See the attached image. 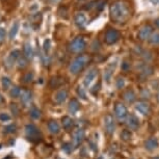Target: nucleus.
<instances>
[{"label": "nucleus", "mask_w": 159, "mask_h": 159, "mask_svg": "<svg viewBox=\"0 0 159 159\" xmlns=\"http://www.w3.org/2000/svg\"><path fill=\"white\" fill-rule=\"evenodd\" d=\"M126 123H127V127L130 129V130L135 131L139 127V121L134 115L128 116L127 120H126Z\"/></svg>", "instance_id": "obj_13"}, {"label": "nucleus", "mask_w": 159, "mask_h": 159, "mask_svg": "<svg viewBox=\"0 0 159 159\" xmlns=\"http://www.w3.org/2000/svg\"><path fill=\"white\" fill-rule=\"evenodd\" d=\"M153 159H159V157H156V158H153Z\"/></svg>", "instance_id": "obj_44"}, {"label": "nucleus", "mask_w": 159, "mask_h": 159, "mask_svg": "<svg viewBox=\"0 0 159 159\" xmlns=\"http://www.w3.org/2000/svg\"><path fill=\"white\" fill-rule=\"evenodd\" d=\"M24 55L27 59H31L34 57V49L29 43H26L24 45Z\"/></svg>", "instance_id": "obj_22"}, {"label": "nucleus", "mask_w": 159, "mask_h": 159, "mask_svg": "<svg viewBox=\"0 0 159 159\" xmlns=\"http://www.w3.org/2000/svg\"><path fill=\"white\" fill-rule=\"evenodd\" d=\"M11 120V116L8 113H5V112H2L0 113V121L1 122H8Z\"/></svg>", "instance_id": "obj_34"}, {"label": "nucleus", "mask_w": 159, "mask_h": 159, "mask_svg": "<svg viewBox=\"0 0 159 159\" xmlns=\"http://www.w3.org/2000/svg\"><path fill=\"white\" fill-rule=\"evenodd\" d=\"M68 98V92L65 89H59L58 92H56V94L54 95V102L56 104H62L64 102L67 100Z\"/></svg>", "instance_id": "obj_16"}, {"label": "nucleus", "mask_w": 159, "mask_h": 159, "mask_svg": "<svg viewBox=\"0 0 159 159\" xmlns=\"http://www.w3.org/2000/svg\"><path fill=\"white\" fill-rule=\"evenodd\" d=\"M48 129L52 134H58L59 131H61V126L56 121H50L48 123Z\"/></svg>", "instance_id": "obj_19"}, {"label": "nucleus", "mask_w": 159, "mask_h": 159, "mask_svg": "<svg viewBox=\"0 0 159 159\" xmlns=\"http://www.w3.org/2000/svg\"><path fill=\"white\" fill-rule=\"evenodd\" d=\"M149 41L152 45H159V31L153 32L151 38L149 39Z\"/></svg>", "instance_id": "obj_25"}, {"label": "nucleus", "mask_w": 159, "mask_h": 159, "mask_svg": "<svg viewBox=\"0 0 159 159\" xmlns=\"http://www.w3.org/2000/svg\"><path fill=\"white\" fill-rule=\"evenodd\" d=\"M57 159H62V158H57Z\"/></svg>", "instance_id": "obj_45"}, {"label": "nucleus", "mask_w": 159, "mask_h": 159, "mask_svg": "<svg viewBox=\"0 0 159 159\" xmlns=\"http://www.w3.org/2000/svg\"><path fill=\"white\" fill-rule=\"evenodd\" d=\"M21 93H22V89L19 86H13L10 91V96L11 98H19L21 96Z\"/></svg>", "instance_id": "obj_24"}, {"label": "nucleus", "mask_w": 159, "mask_h": 159, "mask_svg": "<svg viewBox=\"0 0 159 159\" xmlns=\"http://www.w3.org/2000/svg\"><path fill=\"white\" fill-rule=\"evenodd\" d=\"M2 101H3V98H2V96L1 95H0V103H1V102Z\"/></svg>", "instance_id": "obj_42"}, {"label": "nucleus", "mask_w": 159, "mask_h": 159, "mask_svg": "<svg viewBox=\"0 0 159 159\" xmlns=\"http://www.w3.org/2000/svg\"><path fill=\"white\" fill-rule=\"evenodd\" d=\"M72 147H73V145L72 143H65L64 146H62V149L65 150L66 152H71L72 151Z\"/></svg>", "instance_id": "obj_38"}, {"label": "nucleus", "mask_w": 159, "mask_h": 159, "mask_svg": "<svg viewBox=\"0 0 159 159\" xmlns=\"http://www.w3.org/2000/svg\"><path fill=\"white\" fill-rule=\"evenodd\" d=\"M11 110L14 112V115H15V116H18V115H19V108H18L17 104H11Z\"/></svg>", "instance_id": "obj_39"}, {"label": "nucleus", "mask_w": 159, "mask_h": 159, "mask_svg": "<svg viewBox=\"0 0 159 159\" xmlns=\"http://www.w3.org/2000/svg\"><path fill=\"white\" fill-rule=\"evenodd\" d=\"M110 16L111 19L116 23H122L127 20L129 16V11L127 7L121 1L115 2L110 7Z\"/></svg>", "instance_id": "obj_1"}, {"label": "nucleus", "mask_w": 159, "mask_h": 159, "mask_svg": "<svg viewBox=\"0 0 159 159\" xmlns=\"http://www.w3.org/2000/svg\"><path fill=\"white\" fill-rule=\"evenodd\" d=\"M83 139H84V131L82 129H77L73 133V143L72 145H73L74 148H77V147L81 145Z\"/></svg>", "instance_id": "obj_11"}, {"label": "nucleus", "mask_w": 159, "mask_h": 159, "mask_svg": "<svg viewBox=\"0 0 159 159\" xmlns=\"http://www.w3.org/2000/svg\"><path fill=\"white\" fill-rule=\"evenodd\" d=\"M85 48H86V42L84 40V38L77 37L71 42L69 49L73 53H80V52H82Z\"/></svg>", "instance_id": "obj_4"}, {"label": "nucleus", "mask_w": 159, "mask_h": 159, "mask_svg": "<svg viewBox=\"0 0 159 159\" xmlns=\"http://www.w3.org/2000/svg\"><path fill=\"white\" fill-rule=\"evenodd\" d=\"M69 111H70L72 115H75L78 110L80 108V105H79V102H78L76 99H72L70 101V103H69Z\"/></svg>", "instance_id": "obj_20"}, {"label": "nucleus", "mask_w": 159, "mask_h": 159, "mask_svg": "<svg viewBox=\"0 0 159 159\" xmlns=\"http://www.w3.org/2000/svg\"><path fill=\"white\" fill-rule=\"evenodd\" d=\"M74 22L75 24L78 26V27L82 28L84 27L88 23V18H86V15L84 13H78L76 14V16L74 18Z\"/></svg>", "instance_id": "obj_15"}, {"label": "nucleus", "mask_w": 159, "mask_h": 159, "mask_svg": "<svg viewBox=\"0 0 159 159\" xmlns=\"http://www.w3.org/2000/svg\"><path fill=\"white\" fill-rule=\"evenodd\" d=\"M153 34V28L151 25L147 24V25H143L142 28L139 29V38L140 41H146L149 40L151 38V35Z\"/></svg>", "instance_id": "obj_8"}, {"label": "nucleus", "mask_w": 159, "mask_h": 159, "mask_svg": "<svg viewBox=\"0 0 159 159\" xmlns=\"http://www.w3.org/2000/svg\"><path fill=\"white\" fill-rule=\"evenodd\" d=\"M43 49H44L45 54H46V56H47V53L49 52V50H50V40H49V39H47V40H45V42H44V46H43Z\"/></svg>", "instance_id": "obj_33"}, {"label": "nucleus", "mask_w": 159, "mask_h": 159, "mask_svg": "<svg viewBox=\"0 0 159 159\" xmlns=\"http://www.w3.org/2000/svg\"><path fill=\"white\" fill-rule=\"evenodd\" d=\"M127 67H128V64L127 62H124V65H123V69H127Z\"/></svg>", "instance_id": "obj_41"}, {"label": "nucleus", "mask_w": 159, "mask_h": 159, "mask_svg": "<svg viewBox=\"0 0 159 159\" xmlns=\"http://www.w3.org/2000/svg\"><path fill=\"white\" fill-rule=\"evenodd\" d=\"M16 129H17L16 125H15V124H11V125H8V126H7V127L4 128V133H7V134L14 133V132L16 131Z\"/></svg>", "instance_id": "obj_32"}, {"label": "nucleus", "mask_w": 159, "mask_h": 159, "mask_svg": "<svg viewBox=\"0 0 159 159\" xmlns=\"http://www.w3.org/2000/svg\"><path fill=\"white\" fill-rule=\"evenodd\" d=\"M1 84H2V88H3L4 89H8L11 85V80L8 77H2Z\"/></svg>", "instance_id": "obj_26"}, {"label": "nucleus", "mask_w": 159, "mask_h": 159, "mask_svg": "<svg viewBox=\"0 0 159 159\" xmlns=\"http://www.w3.org/2000/svg\"><path fill=\"white\" fill-rule=\"evenodd\" d=\"M155 25L157 26V27H159V18H157V19L155 20Z\"/></svg>", "instance_id": "obj_40"}, {"label": "nucleus", "mask_w": 159, "mask_h": 159, "mask_svg": "<svg viewBox=\"0 0 159 159\" xmlns=\"http://www.w3.org/2000/svg\"><path fill=\"white\" fill-rule=\"evenodd\" d=\"M123 98H124V100L126 102H128V103H133V102L136 100V95L133 89H127V91L123 94Z\"/></svg>", "instance_id": "obj_18"}, {"label": "nucleus", "mask_w": 159, "mask_h": 159, "mask_svg": "<svg viewBox=\"0 0 159 159\" xmlns=\"http://www.w3.org/2000/svg\"><path fill=\"white\" fill-rule=\"evenodd\" d=\"M124 85H125V80H124V78L119 77V78H118V80H116V88H118L119 89H121L122 88H124Z\"/></svg>", "instance_id": "obj_35"}, {"label": "nucleus", "mask_w": 159, "mask_h": 159, "mask_svg": "<svg viewBox=\"0 0 159 159\" xmlns=\"http://www.w3.org/2000/svg\"><path fill=\"white\" fill-rule=\"evenodd\" d=\"M20 54H21V52H20V50H18V49H15L13 51H11V53L7 55V59H5V66H7V68L13 67L15 62L19 59Z\"/></svg>", "instance_id": "obj_9"}, {"label": "nucleus", "mask_w": 159, "mask_h": 159, "mask_svg": "<svg viewBox=\"0 0 159 159\" xmlns=\"http://www.w3.org/2000/svg\"><path fill=\"white\" fill-rule=\"evenodd\" d=\"M20 99H21V103H22L24 106H28V105L31 103V100H32L31 92L28 91V89H22Z\"/></svg>", "instance_id": "obj_14"}, {"label": "nucleus", "mask_w": 159, "mask_h": 159, "mask_svg": "<svg viewBox=\"0 0 159 159\" xmlns=\"http://www.w3.org/2000/svg\"><path fill=\"white\" fill-rule=\"evenodd\" d=\"M61 123H62V127H64L66 130H69V129H71L72 126H73L74 121L70 118V116H64V118H62Z\"/></svg>", "instance_id": "obj_23"}, {"label": "nucleus", "mask_w": 159, "mask_h": 159, "mask_svg": "<svg viewBox=\"0 0 159 159\" xmlns=\"http://www.w3.org/2000/svg\"><path fill=\"white\" fill-rule=\"evenodd\" d=\"M121 137L123 140H125V142H128V140L131 139V132L129 130H124L121 133Z\"/></svg>", "instance_id": "obj_31"}, {"label": "nucleus", "mask_w": 159, "mask_h": 159, "mask_svg": "<svg viewBox=\"0 0 159 159\" xmlns=\"http://www.w3.org/2000/svg\"><path fill=\"white\" fill-rule=\"evenodd\" d=\"M104 127L107 134L111 135L116 130V122L111 115H106L104 116Z\"/></svg>", "instance_id": "obj_7"}, {"label": "nucleus", "mask_w": 159, "mask_h": 159, "mask_svg": "<svg viewBox=\"0 0 159 159\" xmlns=\"http://www.w3.org/2000/svg\"><path fill=\"white\" fill-rule=\"evenodd\" d=\"M135 109L143 116H148L150 113V111H151V108H150L149 103H147V102H145V101H139V103H136Z\"/></svg>", "instance_id": "obj_12"}, {"label": "nucleus", "mask_w": 159, "mask_h": 159, "mask_svg": "<svg viewBox=\"0 0 159 159\" xmlns=\"http://www.w3.org/2000/svg\"><path fill=\"white\" fill-rule=\"evenodd\" d=\"M111 75H112V69L108 67L106 70L104 71V79L106 80V82H109L111 79Z\"/></svg>", "instance_id": "obj_30"}, {"label": "nucleus", "mask_w": 159, "mask_h": 159, "mask_svg": "<svg viewBox=\"0 0 159 159\" xmlns=\"http://www.w3.org/2000/svg\"><path fill=\"white\" fill-rule=\"evenodd\" d=\"M19 27H20V24L18 21L13 23V25H11V27L10 29V32H8V38H10V40H14V39L16 38L18 31H19Z\"/></svg>", "instance_id": "obj_21"}, {"label": "nucleus", "mask_w": 159, "mask_h": 159, "mask_svg": "<svg viewBox=\"0 0 159 159\" xmlns=\"http://www.w3.org/2000/svg\"><path fill=\"white\" fill-rule=\"evenodd\" d=\"M89 55L83 54V55L77 56V57L71 62L70 67H69L70 73L74 74V75L80 73V72L84 69L85 66L89 64Z\"/></svg>", "instance_id": "obj_2"}, {"label": "nucleus", "mask_w": 159, "mask_h": 159, "mask_svg": "<svg viewBox=\"0 0 159 159\" xmlns=\"http://www.w3.org/2000/svg\"><path fill=\"white\" fill-rule=\"evenodd\" d=\"M77 93H78V95L80 96V97H81L82 99H86V95H85V92H84V89H83L81 86H79V88H78V89H77Z\"/></svg>", "instance_id": "obj_36"}, {"label": "nucleus", "mask_w": 159, "mask_h": 159, "mask_svg": "<svg viewBox=\"0 0 159 159\" xmlns=\"http://www.w3.org/2000/svg\"><path fill=\"white\" fill-rule=\"evenodd\" d=\"M5 39V29L3 27H0V44L4 41Z\"/></svg>", "instance_id": "obj_37"}, {"label": "nucleus", "mask_w": 159, "mask_h": 159, "mask_svg": "<svg viewBox=\"0 0 159 159\" xmlns=\"http://www.w3.org/2000/svg\"><path fill=\"white\" fill-rule=\"evenodd\" d=\"M18 62V68L19 69H24L27 66V58L25 56H20L19 59L17 61Z\"/></svg>", "instance_id": "obj_27"}, {"label": "nucleus", "mask_w": 159, "mask_h": 159, "mask_svg": "<svg viewBox=\"0 0 159 159\" xmlns=\"http://www.w3.org/2000/svg\"><path fill=\"white\" fill-rule=\"evenodd\" d=\"M22 80H23V82H25V83H30L32 80H34V73H32V72H28V73H26L23 76Z\"/></svg>", "instance_id": "obj_29"}, {"label": "nucleus", "mask_w": 159, "mask_h": 159, "mask_svg": "<svg viewBox=\"0 0 159 159\" xmlns=\"http://www.w3.org/2000/svg\"><path fill=\"white\" fill-rule=\"evenodd\" d=\"M30 116L34 120L40 119L41 118V111L37 108V107H32V108L30 109Z\"/></svg>", "instance_id": "obj_28"}, {"label": "nucleus", "mask_w": 159, "mask_h": 159, "mask_svg": "<svg viewBox=\"0 0 159 159\" xmlns=\"http://www.w3.org/2000/svg\"><path fill=\"white\" fill-rule=\"evenodd\" d=\"M158 146H159V143L156 137H151V139H149L145 143V148L148 150V151H153V150L157 149Z\"/></svg>", "instance_id": "obj_17"}, {"label": "nucleus", "mask_w": 159, "mask_h": 159, "mask_svg": "<svg viewBox=\"0 0 159 159\" xmlns=\"http://www.w3.org/2000/svg\"><path fill=\"white\" fill-rule=\"evenodd\" d=\"M98 76V69L97 68H93L91 69L86 75L84 76V79H83V84L85 86H89L92 84V82L96 79V77Z\"/></svg>", "instance_id": "obj_10"}, {"label": "nucleus", "mask_w": 159, "mask_h": 159, "mask_svg": "<svg viewBox=\"0 0 159 159\" xmlns=\"http://www.w3.org/2000/svg\"><path fill=\"white\" fill-rule=\"evenodd\" d=\"M120 39V32L115 28H109L108 30L105 32V43L107 45H113L119 41Z\"/></svg>", "instance_id": "obj_6"}, {"label": "nucleus", "mask_w": 159, "mask_h": 159, "mask_svg": "<svg viewBox=\"0 0 159 159\" xmlns=\"http://www.w3.org/2000/svg\"><path fill=\"white\" fill-rule=\"evenodd\" d=\"M115 113L116 119L120 122H125L128 118V109L124 104L122 103H116L115 106Z\"/></svg>", "instance_id": "obj_5"}, {"label": "nucleus", "mask_w": 159, "mask_h": 159, "mask_svg": "<svg viewBox=\"0 0 159 159\" xmlns=\"http://www.w3.org/2000/svg\"><path fill=\"white\" fill-rule=\"evenodd\" d=\"M157 100H158V102H159V92H158V94H157Z\"/></svg>", "instance_id": "obj_43"}, {"label": "nucleus", "mask_w": 159, "mask_h": 159, "mask_svg": "<svg viewBox=\"0 0 159 159\" xmlns=\"http://www.w3.org/2000/svg\"><path fill=\"white\" fill-rule=\"evenodd\" d=\"M25 134L26 137L31 140V142H38L41 139V132L38 129V127L34 124H28L25 126Z\"/></svg>", "instance_id": "obj_3"}]
</instances>
